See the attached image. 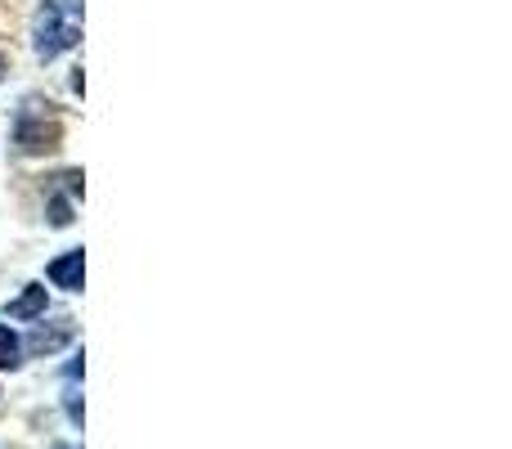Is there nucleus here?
<instances>
[{
	"mask_svg": "<svg viewBox=\"0 0 512 449\" xmlns=\"http://www.w3.org/2000/svg\"><path fill=\"white\" fill-rule=\"evenodd\" d=\"M81 41V0H45L36 14V54L45 63Z\"/></svg>",
	"mask_w": 512,
	"mask_h": 449,
	"instance_id": "obj_1",
	"label": "nucleus"
},
{
	"mask_svg": "<svg viewBox=\"0 0 512 449\" xmlns=\"http://www.w3.org/2000/svg\"><path fill=\"white\" fill-rule=\"evenodd\" d=\"M14 144L23 153H50L59 149V117L41 113L36 99H27L23 113H18V126H14Z\"/></svg>",
	"mask_w": 512,
	"mask_h": 449,
	"instance_id": "obj_2",
	"label": "nucleus"
},
{
	"mask_svg": "<svg viewBox=\"0 0 512 449\" xmlns=\"http://www.w3.org/2000/svg\"><path fill=\"white\" fill-rule=\"evenodd\" d=\"M50 279L59 283V288H68V292H81V252L59 256V261L50 265Z\"/></svg>",
	"mask_w": 512,
	"mask_h": 449,
	"instance_id": "obj_3",
	"label": "nucleus"
},
{
	"mask_svg": "<svg viewBox=\"0 0 512 449\" xmlns=\"http://www.w3.org/2000/svg\"><path fill=\"white\" fill-rule=\"evenodd\" d=\"M41 310H45V288H36V283L18 301H9V319H36Z\"/></svg>",
	"mask_w": 512,
	"mask_h": 449,
	"instance_id": "obj_4",
	"label": "nucleus"
},
{
	"mask_svg": "<svg viewBox=\"0 0 512 449\" xmlns=\"http://www.w3.org/2000/svg\"><path fill=\"white\" fill-rule=\"evenodd\" d=\"M72 337V319H59V328H36V337H32V351H41V355H50V351H59L63 342Z\"/></svg>",
	"mask_w": 512,
	"mask_h": 449,
	"instance_id": "obj_5",
	"label": "nucleus"
},
{
	"mask_svg": "<svg viewBox=\"0 0 512 449\" xmlns=\"http://www.w3.org/2000/svg\"><path fill=\"white\" fill-rule=\"evenodd\" d=\"M0 369H18V337L0 324Z\"/></svg>",
	"mask_w": 512,
	"mask_h": 449,
	"instance_id": "obj_6",
	"label": "nucleus"
},
{
	"mask_svg": "<svg viewBox=\"0 0 512 449\" xmlns=\"http://www.w3.org/2000/svg\"><path fill=\"white\" fill-rule=\"evenodd\" d=\"M0 77H5V59H0Z\"/></svg>",
	"mask_w": 512,
	"mask_h": 449,
	"instance_id": "obj_7",
	"label": "nucleus"
}]
</instances>
